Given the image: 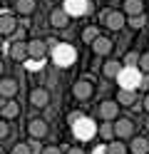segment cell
Listing matches in <instances>:
<instances>
[{
  "instance_id": "obj_1",
  "label": "cell",
  "mask_w": 149,
  "mask_h": 154,
  "mask_svg": "<svg viewBox=\"0 0 149 154\" xmlns=\"http://www.w3.org/2000/svg\"><path fill=\"white\" fill-rule=\"evenodd\" d=\"M139 82H142V72H139V67H122L117 75V85L119 90H137Z\"/></svg>"
},
{
  "instance_id": "obj_2",
  "label": "cell",
  "mask_w": 149,
  "mask_h": 154,
  "mask_svg": "<svg viewBox=\"0 0 149 154\" xmlns=\"http://www.w3.org/2000/svg\"><path fill=\"white\" fill-rule=\"evenodd\" d=\"M72 132H75L77 139L87 142V139H92L95 134H97V122L89 119V117H75V122H72Z\"/></svg>"
},
{
  "instance_id": "obj_3",
  "label": "cell",
  "mask_w": 149,
  "mask_h": 154,
  "mask_svg": "<svg viewBox=\"0 0 149 154\" xmlns=\"http://www.w3.org/2000/svg\"><path fill=\"white\" fill-rule=\"evenodd\" d=\"M52 60L60 67H67V65H72L77 60V50L72 45H67V42H60V45H55V50H52Z\"/></svg>"
},
{
  "instance_id": "obj_4",
  "label": "cell",
  "mask_w": 149,
  "mask_h": 154,
  "mask_svg": "<svg viewBox=\"0 0 149 154\" xmlns=\"http://www.w3.org/2000/svg\"><path fill=\"white\" fill-rule=\"evenodd\" d=\"M112 124H114V139L124 142V139H132V137H134V122H132V119L117 117Z\"/></svg>"
},
{
  "instance_id": "obj_5",
  "label": "cell",
  "mask_w": 149,
  "mask_h": 154,
  "mask_svg": "<svg viewBox=\"0 0 149 154\" xmlns=\"http://www.w3.org/2000/svg\"><path fill=\"white\" fill-rule=\"evenodd\" d=\"M97 114H99V119H102V122H112V119H117V114H119V104L114 100H104L97 107Z\"/></svg>"
},
{
  "instance_id": "obj_6",
  "label": "cell",
  "mask_w": 149,
  "mask_h": 154,
  "mask_svg": "<svg viewBox=\"0 0 149 154\" xmlns=\"http://www.w3.org/2000/svg\"><path fill=\"white\" fill-rule=\"evenodd\" d=\"M62 10L70 15V17H79L89 13V0H65V8Z\"/></svg>"
},
{
  "instance_id": "obj_7",
  "label": "cell",
  "mask_w": 149,
  "mask_h": 154,
  "mask_svg": "<svg viewBox=\"0 0 149 154\" xmlns=\"http://www.w3.org/2000/svg\"><path fill=\"white\" fill-rule=\"evenodd\" d=\"M20 90V85L15 77H0V94H3V100H15V94Z\"/></svg>"
},
{
  "instance_id": "obj_8",
  "label": "cell",
  "mask_w": 149,
  "mask_h": 154,
  "mask_svg": "<svg viewBox=\"0 0 149 154\" xmlns=\"http://www.w3.org/2000/svg\"><path fill=\"white\" fill-rule=\"evenodd\" d=\"M92 92H95V87H92V82H89V80H77L75 87H72V94H75L79 102L89 100V97H92Z\"/></svg>"
},
{
  "instance_id": "obj_9",
  "label": "cell",
  "mask_w": 149,
  "mask_h": 154,
  "mask_svg": "<svg viewBox=\"0 0 149 154\" xmlns=\"http://www.w3.org/2000/svg\"><path fill=\"white\" fill-rule=\"evenodd\" d=\"M124 23H127V15L122 10H112V13L104 15V25L109 27V30H122Z\"/></svg>"
},
{
  "instance_id": "obj_10",
  "label": "cell",
  "mask_w": 149,
  "mask_h": 154,
  "mask_svg": "<svg viewBox=\"0 0 149 154\" xmlns=\"http://www.w3.org/2000/svg\"><path fill=\"white\" fill-rule=\"evenodd\" d=\"M15 30H17V20H15L10 13H3V15H0V35H3V37H10Z\"/></svg>"
},
{
  "instance_id": "obj_11",
  "label": "cell",
  "mask_w": 149,
  "mask_h": 154,
  "mask_svg": "<svg viewBox=\"0 0 149 154\" xmlns=\"http://www.w3.org/2000/svg\"><path fill=\"white\" fill-rule=\"evenodd\" d=\"M8 55H10V60H15V62H25L27 60V42H13Z\"/></svg>"
},
{
  "instance_id": "obj_12",
  "label": "cell",
  "mask_w": 149,
  "mask_h": 154,
  "mask_svg": "<svg viewBox=\"0 0 149 154\" xmlns=\"http://www.w3.org/2000/svg\"><path fill=\"white\" fill-rule=\"evenodd\" d=\"M30 102H33V107H47L50 92H47L45 87H35L33 92H30Z\"/></svg>"
},
{
  "instance_id": "obj_13",
  "label": "cell",
  "mask_w": 149,
  "mask_h": 154,
  "mask_svg": "<svg viewBox=\"0 0 149 154\" xmlns=\"http://www.w3.org/2000/svg\"><path fill=\"white\" fill-rule=\"evenodd\" d=\"M45 50H47V47H45L42 40H30L27 42V57H30V60H42Z\"/></svg>"
},
{
  "instance_id": "obj_14",
  "label": "cell",
  "mask_w": 149,
  "mask_h": 154,
  "mask_svg": "<svg viewBox=\"0 0 149 154\" xmlns=\"http://www.w3.org/2000/svg\"><path fill=\"white\" fill-rule=\"evenodd\" d=\"M27 132H30V137L33 139H42L45 134H47V122L45 119H33L27 124Z\"/></svg>"
},
{
  "instance_id": "obj_15",
  "label": "cell",
  "mask_w": 149,
  "mask_h": 154,
  "mask_svg": "<svg viewBox=\"0 0 149 154\" xmlns=\"http://www.w3.org/2000/svg\"><path fill=\"white\" fill-rule=\"evenodd\" d=\"M127 17H137V15H144V3L142 0H124V10Z\"/></svg>"
},
{
  "instance_id": "obj_16",
  "label": "cell",
  "mask_w": 149,
  "mask_h": 154,
  "mask_svg": "<svg viewBox=\"0 0 149 154\" xmlns=\"http://www.w3.org/2000/svg\"><path fill=\"white\" fill-rule=\"evenodd\" d=\"M0 114H3V119L8 122V119H15L17 114H20V104L15 102V100H8L3 107H0Z\"/></svg>"
},
{
  "instance_id": "obj_17",
  "label": "cell",
  "mask_w": 149,
  "mask_h": 154,
  "mask_svg": "<svg viewBox=\"0 0 149 154\" xmlns=\"http://www.w3.org/2000/svg\"><path fill=\"white\" fill-rule=\"evenodd\" d=\"M129 152H132V154H149V139L132 137V142H129Z\"/></svg>"
},
{
  "instance_id": "obj_18",
  "label": "cell",
  "mask_w": 149,
  "mask_h": 154,
  "mask_svg": "<svg viewBox=\"0 0 149 154\" xmlns=\"http://www.w3.org/2000/svg\"><path fill=\"white\" fill-rule=\"evenodd\" d=\"M92 50H95L97 55H109V52H112V40L104 37V35H99L97 40L92 42Z\"/></svg>"
},
{
  "instance_id": "obj_19",
  "label": "cell",
  "mask_w": 149,
  "mask_h": 154,
  "mask_svg": "<svg viewBox=\"0 0 149 154\" xmlns=\"http://www.w3.org/2000/svg\"><path fill=\"white\" fill-rule=\"evenodd\" d=\"M114 102L119 104V107H129V104H134V102H137V92H134V90H119Z\"/></svg>"
},
{
  "instance_id": "obj_20",
  "label": "cell",
  "mask_w": 149,
  "mask_h": 154,
  "mask_svg": "<svg viewBox=\"0 0 149 154\" xmlns=\"http://www.w3.org/2000/svg\"><path fill=\"white\" fill-rule=\"evenodd\" d=\"M35 8H37V0H15V10L20 15H33L35 13Z\"/></svg>"
},
{
  "instance_id": "obj_21",
  "label": "cell",
  "mask_w": 149,
  "mask_h": 154,
  "mask_svg": "<svg viewBox=\"0 0 149 154\" xmlns=\"http://www.w3.org/2000/svg\"><path fill=\"white\" fill-rule=\"evenodd\" d=\"M50 23H52V27H65L70 23V15L65 10H52L50 13Z\"/></svg>"
},
{
  "instance_id": "obj_22",
  "label": "cell",
  "mask_w": 149,
  "mask_h": 154,
  "mask_svg": "<svg viewBox=\"0 0 149 154\" xmlns=\"http://www.w3.org/2000/svg\"><path fill=\"white\" fill-rule=\"evenodd\" d=\"M97 134H99L104 142H114V124H112V122H102V124L97 127Z\"/></svg>"
},
{
  "instance_id": "obj_23",
  "label": "cell",
  "mask_w": 149,
  "mask_h": 154,
  "mask_svg": "<svg viewBox=\"0 0 149 154\" xmlns=\"http://www.w3.org/2000/svg\"><path fill=\"white\" fill-rule=\"evenodd\" d=\"M122 62H117V60H107L104 62V77H109V80H117V75H119V70H122Z\"/></svg>"
},
{
  "instance_id": "obj_24",
  "label": "cell",
  "mask_w": 149,
  "mask_h": 154,
  "mask_svg": "<svg viewBox=\"0 0 149 154\" xmlns=\"http://www.w3.org/2000/svg\"><path fill=\"white\" fill-rule=\"evenodd\" d=\"M97 37H99V30H97V27H85V30H82V42H87V45H92Z\"/></svg>"
},
{
  "instance_id": "obj_25",
  "label": "cell",
  "mask_w": 149,
  "mask_h": 154,
  "mask_svg": "<svg viewBox=\"0 0 149 154\" xmlns=\"http://www.w3.org/2000/svg\"><path fill=\"white\" fill-rule=\"evenodd\" d=\"M107 154H127V147H124V142H119V139L109 142V144H107Z\"/></svg>"
},
{
  "instance_id": "obj_26",
  "label": "cell",
  "mask_w": 149,
  "mask_h": 154,
  "mask_svg": "<svg viewBox=\"0 0 149 154\" xmlns=\"http://www.w3.org/2000/svg\"><path fill=\"white\" fill-rule=\"evenodd\" d=\"M139 72L144 70V75H149V52H144V55H139Z\"/></svg>"
},
{
  "instance_id": "obj_27",
  "label": "cell",
  "mask_w": 149,
  "mask_h": 154,
  "mask_svg": "<svg viewBox=\"0 0 149 154\" xmlns=\"http://www.w3.org/2000/svg\"><path fill=\"white\" fill-rule=\"evenodd\" d=\"M10 154H33V152H30L27 142H20V144H15V147H13V152H10Z\"/></svg>"
},
{
  "instance_id": "obj_28",
  "label": "cell",
  "mask_w": 149,
  "mask_h": 154,
  "mask_svg": "<svg viewBox=\"0 0 149 154\" xmlns=\"http://www.w3.org/2000/svg\"><path fill=\"white\" fill-rule=\"evenodd\" d=\"M8 134H10V124H8L3 117H0V142H3V139L8 137Z\"/></svg>"
},
{
  "instance_id": "obj_29",
  "label": "cell",
  "mask_w": 149,
  "mask_h": 154,
  "mask_svg": "<svg viewBox=\"0 0 149 154\" xmlns=\"http://www.w3.org/2000/svg\"><path fill=\"white\" fill-rule=\"evenodd\" d=\"M127 23L132 27H142L144 25V15H137V17H127Z\"/></svg>"
},
{
  "instance_id": "obj_30",
  "label": "cell",
  "mask_w": 149,
  "mask_h": 154,
  "mask_svg": "<svg viewBox=\"0 0 149 154\" xmlns=\"http://www.w3.org/2000/svg\"><path fill=\"white\" fill-rule=\"evenodd\" d=\"M10 37H13V42H25V40H23V37H25V32H23V27H17V30H15L13 35H10Z\"/></svg>"
},
{
  "instance_id": "obj_31",
  "label": "cell",
  "mask_w": 149,
  "mask_h": 154,
  "mask_svg": "<svg viewBox=\"0 0 149 154\" xmlns=\"http://www.w3.org/2000/svg\"><path fill=\"white\" fill-rule=\"evenodd\" d=\"M134 62H139V55L137 52H129L127 55V67H134Z\"/></svg>"
},
{
  "instance_id": "obj_32",
  "label": "cell",
  "mask_w": 149,
  "mask_h": 154,
  "mask_svg": "<svg viewBox=\"0 0 149 154\" xmlns=\"http://www.w3.org/2000/svg\"><path fill=\"white\" fill-rule=\"evenodd\" d=\"M42 154H62V149L55 147V144H50V147H45V149H42Z\"/></svg>"
},
{
  "instance_id": "obj_33",
  "label": "cell",
  "mask_w": 149,
  "mask_h": 154,
  "mask_svg": "<svg viewBox=\"0 0 149 154\" xmlns=\"http://www.w3.org/2000/svg\"><path fill=\"white\" fill-rule=\"evenodd\" d=\"M139 87H144V90L149 87V75H142V82H139Z\"/></svg>"
},
{
  "instance_id": "obj_34",
  "label": "cell",
  "mask_w": 149,
  "mask_h": 154,
  "mask_svg": "<svg viewBox=\"0 0 149 154\" xmlns=\"http://www.w3.org/2000/svg\"><path fill=\"white\" fill-rule=\"evenodd\" d=\"M67 154H85V149H79V147H70Z\"/></svg>"
},
{
  "instance_id": "obj_35",
  "label": "cell",
  "mask_w": 149,
  "mask_h": 154,
  "mask_svg": "<svg viewBox=\"0 0 149 154\" xmlns=\"http://www.w3.org/2000/svg\"><path fill=\"white\" fill-rule=\"evenodd\" d=\"M92 154H107V147H104V144H102V147H97Z\"/></svg>"
},
{
  "instance_id": "obj_36",
  "label": "cell",
  "mask_w": 149,
  "mask_h": 154,
  "mask_svg": "<svg viewBox=\"0 0 149 154\" xmlns=\"http://www.w3.org/2000/svg\"><path fill=\"white\" fill-rule=\"evenodd\" d=\"M144 109L149 112V94H147V97H144Z\"/></svg>"
},
{
  "instance_id": "obj_37",
  "label": "cell",
  "mask_w": 149,
  "mask_h": 154,
  "mask_svg": "<svg viewBox=\"0 0 149 154\" xmlns=\"http://www.w3.org/2000/svg\"><path fill=\"white\" fill-rule=\"evenodd\" d=\"M3 104H5V100H3V94H0V107H3Z\"/></svg>"
},
{
  "instance_id": "obj_38",
  "label": "cell",
  "mask_w": 149,
  "mask_h": 154,
  "mask_svg": "<svg viewBox=\"0 0 149 154\" xmlns=\"http://www.w3.org/2000/svg\"><path fill=\"white\" fill-rule=\"evenodd\" d=\"M144 127H147V132H149V117H147V124H144Z\"/></svg>"
},
{
  "instance_id": "obj_39",
  "label": "cell",
  "mask_w": 149,
  "mask_h": 154,
  "mask_svg": "<svg viewBox=\"0 0 149 154\" xmlns=\"http://www.w3.org/2000/svg\"><path fill=\"white\" fill-rule=\"evenodd\" d=\"M0 154H3V149H0Z\"/></svg>"
},
{
  "instance_id": "obj_40",
  "label": "cell",
  "mask_w": 149,
  "mask_h": 154,
  "mask_svg": "<svg viewBox=\"0 0 149 154\" xmlns=\"http://www.w3.org/2000/svg\"><path fill=\"white\" fill-rule=\"evenodd\" d=\"M62 3H65V0H62Z\"/></svg>"
}]
</instances>
